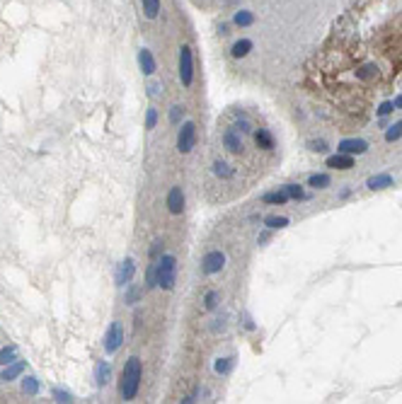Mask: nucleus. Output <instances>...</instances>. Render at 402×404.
Wrapping results in <instances>:
<instances>
[{
  "label": "nucleus",
  "mask_w": 402,
  "mask_h": 404,
  "mask_svg": "<svg viewBox=\"0 0 402 404\" xmlns=\"http://www.w3.org/2000/svg\"><path fill=\"white\" fill-rule=\"evenodd\" d=\"M366 150H368V143L361 138H346L339 143V153H346V155H363Z\"/></svg>",
  "instance_id": "8"
},
{
  "label": "nucleus",
  "mask_w": 402,
  "mask_h": 404,
  "mask_svg": "<svg viewBox=\"0 0 402 404\" xmlns=\"http://www.w3.org/2000/svg\"><path fill=\"white\" fill-rule=\"evenodd\" d=\"M180 80L184 87H189L194 82V58H192V49L187 44L180 49Z\"/></svg>",
  "instance_id": "3"
},
{
  "label": "nucleus",
  "mask_w": 402,
  "mask_h": 404,
  "mask_svg": "<svg viewBox=\"0 0 402 404\" xmlns=\"http://www.w3.org/2000/svg\"><path fill=\"white\" fill-rule=\"evenodd\" d=\"M223 145L230 150V153H242V138H240V134L235 131V129H230V131H225V135H223Z\"/></svg>",
  "instance_id": "10"
},
{
  "label": "nucleus",
  "mask_w": 402,
  "mask_h": 404,
  "mask_svg": "<svg viewBox=\"0 0 402 404\" xmlns=\"http://www.w3.org/2000/svg\"><path fill=\"white\" fill-rule=\"evenodd\" d=\"M194 143H197V126L192 121H187L177 134V150L180 153H192Z\"/></svg>",
  "instance_id": "4"
},
{
  "label": "nucleus",
  "mask_w": 402,
  "mask_h": 404,
  "mask_svg": "<svg viewBox=\"0 0 402 404\" xmlns=\"http://www.w3.org/2000/svg\"><path fill=\"white\" fill-rule=\"evenodd\" d=\"M252 46H255V44H252L250 39H240V41H235V44H233L230 54H233L235 58H245V56L252 51Z\"/></svg>",
  "instance_id": "15"
},
{
  "label": "nucleus",
  "mask_w": 402,
  "mask_h": 404,
  "mask_svg": "<svg viewBox=\"0 0 402 404\" xmlns=\"http://www.w3.org/2000/svg\"><path fill=\"white\" fill-rule=\"evenodd\" d=\"M121 344H124V327H121V322H112L107 334H104V351L114 353Z\"/></svg>",
  "instance_id": "5"
},
{
  "label": "nucleus",
  "mask_w": 402,
  "mask_h": 404,
  "mask_svg": "<svg viewBox=\"0 0 402 404\" xmlns=\"http://www.w3.org/2000/svg\"><path fill=\"white\" fill-rule=\"evenodd\" d=\"M327 167H332V170H351L354 167V157L346 155V153L332 155V157H327Z\"/></svg>",
  "instance_id": "11"
},
{
  "label": "nucleus",
  "mask_w": 402,
  "mask_h": 404,
  "mask_svg": "<svg viewBox=\"0 0 402 404\" xmlns=\"http://www.w3.org/2000/svg\"><path fill=\"white\" fill-rule=\"evenodd\" d=\"M308 184L315 187V189H325V187H330V177L327 174H313Z\"/></svg>",
  "instance_id": "24"
},
{
  "label": "nucleus",
  "mask_w": 402,
  "mask_h": 404,
  "mask_svg": "<svg viewBox=\"0 0 402 404\" xmlns=\"http://www.w3.org/2000/svg\"><path fill=\"white\" fill-rule=\"evenodd\" d=\"M393 109H395V104H393V102H383V104L378 107V114H381V116H388Z\"/></svg>",
  "instance_id": "39"
},
{
  "label": "nucleus",
  "mask_w": 402,
  "mask_h": 404,
  "mask_svg": "<svg viewBox=\"0 0 402 404\" xmlns=\"http://www.w3.org/2000/svg\"><path fill=\"white\" fill-rule=\"evenodd\" d=\"M138 66L143 70V75H153V73H155V58H153V54H150L148 49H141V51H138Z\"/></svg>",
  "instance_id": "13"
},
{
  "label": "nucleus",
  "mask_w": 402,
  "mask_h": 404,
  "mask_svg": "<svg viewBox=\"0 0 402 404\" xmlns=\"http://www.w3.org/2000/svg\"><path fill=\"white\" fill-rule=\"evenodd\" d=\"M175 276H177V259L172 254H162L155 262V283L162 290H172L175 288Z\"/></svg>",
  "instance_id": "2"
},
{
  "label": "nucleus",
  "mask_w": 402,
  "mask_h": 404,
  "mask_svg": "<svg viewBox=\"0 0 402 404\" xmlns=\"http://www.w3.org/2000/svg\"><path fill=\"white\" fill-rule=\"evenodd\" d=\"M378 75V68L373 66V63H368V66H363L361 70H356V77L359 80H371V77H376Z\"/></svg>",
  "instance_id": "23"
},
{
  "label": "nucleus",
  "mask_w": 402,
  "mask_h": 404,
  "mask_svg": "<svg viewBox=\"0 0 402 404\" xmlns=\"http://www.w3.org/2000/svg\"><path fill=\"white\" fill-rule=\"evenodd\" d=\"M141 2H143V15L148 19H155L160 12V0H141Z\"/></svg>",
  "instance_id": "19"
},
{
  "label": "nucleus",
  "mask_w": 402,
  "mask_h": 404,
  "mask_svg": "<svg viewBox=\"0 0 402 404\" xmlns=\"http://www.w3.org/2000/svg\"><path fill=\"white\" fill-rule=\"evenodd\" d=\"M233 368V358H218L216 361V373H228Z\"/></svg>",
  "instance_id": "32"
},
{
  "label": "nucleus",
  "mask_w": 402,
  "mask_h": 404,
  "mask_svg": "<svg viewBox=\"0 0 402 404\" xmlns=\"http://www.w3.org/2000/svg\"><path fill=\"white\" fill-rule=\"evenodd\" d=\"M398 138H402V121H398L395 126H390V129L385 131V140H388V143H395Z\"/></svg>",
  "instance_id": "27"
},
{
  "label": "nucleus",
  "mask_w": 402,
  "mask_h": 404,
  "mask_svg": "<svg viewBox=\"0 0 402 404\" xmlns=\"http://www.w3.org/2000/svg\"><path fill=\"white\" fill-rule=\"evenodd\" d=\"M218 303H221V293H218V290H208L206 298H203V308H206V310H216Z\"/></svg>",
  "instance_id": "21"
},
{
  "label": "nucleus",
  "mask_w": 402,
  "mask_h": 404,
  "mask_svg": "<svg viewBox=\"0 0 402 404\" xmlns=\"http://www.w3.org/2000/svg\"><path fill=\"white\" fill-rule=\"evenodd\" d=\"M385 187H393V177L390 174H378V177H371L368 179V189H385Z\"/></svg>",
  "instance_id": "16"
},
{
  "label": "nucleus",
  "mask_w": 402,
  "mask_h": 404,
  "mask_svg": "<svg viewBox=\"0 0 402 404\" xmlns=\"http://www.w3.org/2000/svg\"><path fill=\"white\" fill-rule=\"evenodd\" d=\"M286 194H288V199H305V192L298 187V184H286V189H283Z\"/></svg>",
  "instance_id": "30"
},
{
  "label": "nucleus",
  "mask_w": 402,
  "mask_h": 404,
  "mask_svg": "<svg viewBox=\"0 0 402 404\" xmlns=\"http://www.w3.org/2000/svg\"><path fill=\"white\" fill-rule=\"evenodd\" d=\"M160 250H162V240H155L150 247V259H160Z\"/></svg>",
  "instance_id": "38"
},
{
  "label": "nucleus",
  "mask_w": 402,
  "mask_h": 404,
  "mask_svg": "<svg viewBox=\"0 0 402 404\" xmlns=\"http://www.w3.org/2000/svg\"><path fill=\"white\" fill-rule=\"evenodd\" d=\"M264 225L271 228V230H276V228H286V225H288V218H283V215H269V218H264Z\"/></svg>",
  "instance_id": "22"
},
{
  "label": "nucleus",
  "mask_w": 402,
  "mask_h": 404,
  "mask_svg": "<svg viewBox=\"0 0 402 404\" xmlns=\"http://www.w3.org/2000/svg\"><path fill=\"white\" fill-rule=\"evenodd\" d=\"M155 124H158V112L150 107L148 114H145V129H155Z\"/></svg>",
  "instance_id": "33"
},
{
  "label": "nucleus",
  "mask_w": 402,
  "mask_h": 404,
  "mask_svg": "<svg viewBox=\"0 0 402 404\" xmlns=\"http://www.w3.org/2000/svg\"><path fill=\"white\" fill-rule=\"evenodd\" d=\"M22 370H24V363H22V361H12V363H7L5 370L0 373V380H15V378L22 375Z\"/></svg>",
  "instance_id": "14"
},
{
  "label": "nucleus",
  "mask_w": 402,
  "mask_h": 404,
  "mask_svg": "<svg viewBox=\"0 0 402 404\" xmlns=\"http://www.w3.org/2000/svg\"><path fill=\"white\" fill-rule=\"evenodd\" d=\"M141 378H143V368H141V358L131 356L124 366V373H121V385H119V392L121 397L129 402L138 395V387H141Z\"/></svg>",
  "instance_id": "1"
},
{
  "label": "nucleus",
  "mask_w": 402,
  "mask_h": 404,
  "mask_svg": "<svg viewBox=\"0 0 402 404\" xmlns=\"http://www.w3.org/2000/svg\"><path fill=\"white\" fill-rule=\"evenodd\" d=\"M162 90H165L162 82H150V85H148V95H150V97H160Z\"/></svg>",
  "instance_id": "35"
},
{
  "label": "nucleus",
  "mask_w": 402,
  "mask_h": 404,
  "mask_svg": "<svg viewBox=\"0 0 402 404\" xmlns=\"http://www.w3.org/2000/svg\"><path fill=\"white\" fill-rule=\"evenodd\" d=\"M255 140H257V145L264 148V150H271V148H274V138H271L264 129H260V131L255 134Z\"/></svg>",
  "instance_id": "20"
},
{
  "label": "nucleus",
  "mask_w": 402,
  "mask_h": 404,
  "mask_svg": "<svg viewBox=\"0 0 402 404\" xmlns=\"http://www.w3.org/2000/svg\"><path fill=\"white\" fill-rule=\"evenodd\" d=\"M182 116H184V107H180V104H175L172 109H170V124H180L182 121Z\"/></svg>",
  "instance_id": "31"
},
{
  "label": "nucleus",
  "mask_w": 402,
  "mask_h": 404,
  "mask_svg": "<svg viewBox=\"0 0 402 404\" xmlns=\"http://www.w3.org/2000/svg\"><path fill=\"white\" fill-rule=\"evenodd\" d=\"M22 390H24L27 395H37V392H39V380H37V378H24V380H22Z\"/></svg>",
  "instance_id": "25"
},
{
  "label": "nucleus",
  "mask_w": 402,
  "mask_h": 404,
  "mask_svg": "<svg viewBox=\"0 0 402 404\" xmlns=\"http://www.w3.org/2000/svg\"><path fill=\"white\" fill-rule=\"evenodd\" d=\"M288 201V194L286 192H271L264 194V203H286Z\"/></svg>",
  "instance_id": "26"
},
{
  "label": "nucleus",
  "mask_w": 402,
  "mask_h": 404,
  "mask_svg": "<svg viewBox=\"0 0 402 404\" xmlns=\"http://www.w3.org/2000/svg\"><path fill=\"white\" fill-rule=\"evenodd\" d=\"M15 356H17V348H15V346H7V348H2V351H0V363H2V366H7V363H12V361H15Z\"/></svg>",
  "instance_id": "28"
},
{
  "label": "nucleus",
  "mask_w": 402,
  "mask_h": 404,
  "mask_svg": "<svg viewBox=\"0 0 402 404\" xmlns=\"http://www.w3.org/2000/svg\"><path fill=\"white\" fill-rule=\"evenodd\" d=\"M109 380H112V368H109V363L97 361V366H95V383H97L100 387H104Z\"/></svg>",
  "instance_id": "12"
},
{
  "label": "nucleus",
  "mask_w": 402,
  "mask_h": 404,
  "mask_svg": "<svg viewBox=\"0 0 402 404\" xmlns=\"http://www.w3.org/2000/svg\"><path fill=\"white\" fill-rule=\"evenodd\" d=\"M134 273H136V262L129 257V259H124V262L117 267V273H114L117 286H129L131 278H134Z\"/></svg>",
  "instance_id": "6"
},
{
  "label": "nucleus",
  "mask_w": 402,
  "mask_h": 404,
  "mask_svg": "<svg viewBox=\"0 0 402 404\" xmlns=\"http://www.w3.org/2000/svg\"><path fill=\"white\" fill-rule=\"evenodd\" d=\"M308 145H310V150H315V153H325V150H327V143H325V140H310Z\"/></svg>",
  "instance_id": "37"
},
{
  "label": "nucleus",
  "mask_w": 402,
  "mask_h": 404,
  "mask_svg": "<svg viewBox=\"0 0 402 404\" xmlns=\"http://www.w3.org/2000/svg\"><path fill=\"white\" fill-rule=\"evenodd\" d=\"M225 267V254L223 252H208L203 257V273H218V271Z\"/></svg>",
  "instance_id": "7"
},
{
  "label": "nucleus",
  "mask_w": 402,
  "mask_h": 404,
  "mask_svg": "<svg viewBox=\"0 0 402 404\" xmlns=\"http://www.w3.org/2000/svg\"><path fill=\"white\" fill-rule=\"evenodd\" d=\"M54 400L56 402H73L70 392H66V390H54Z\"/></svg>",
  "instance_id": "36"
},
{
  "label": "nucleus",
  "mask_w": 402,
  "mask_h": 404,
  "mask_svg": "<svg viewBox=\"0 0 402 404\" xmlns=\"http://www.w3.org/2000/svg\"><path fill=\"white\" fill-rule=\"evenodd\" d=\"M148 288H158V283H155V264L148 269Z\"/></svg>",
  "instance_id": "40"
},
{
  "label": "nucleus",
  "mask_w": 402,
  "mask_h": 404,
  "mask_svg": "<svg viewBox=\"0 0 402 404\" xmlns=\"http://www.w3.org/2000/svg\"><path fill=\"white\" fill-rule=\"evenodd\" d=\"M167 208H170L172 215H180L184 211V192H182V187H172L170 189V194H167Z\"/></svg>",
  "instance_id": "9"
},
{
  "label": "nucleus",
  "mask_w": 402,
  "mask_h": 404,
  "mask_svg": "<svg viewBox=\"0 0 402 404\" xmlns=\"http://www.w3.org/2000/svg\"><path fill=\"white\" fill-rule=\"evenodd\" d=\"M233 22H235L238 27H250V24L255 22V15H252L250 10H238V12L233 15Z\"/></svg>",
  "instance_id": "17"
},
{
  "label": "nucleus",
  "mask_w": 402,
  "mask_h": 404,
  "mask_svg": "<svg viewBox=\"0 0 402 404\" xmlns=\"http://www.w3.org/2000/svg\"><path fill=\"white\" fill-rule=\"evenodd\" d=\"M233 129H235L238 134H240V131H242V134H250V131H252V124H250L247 119H242V121H235Z\"/></svg>",
  "instance_id": "34"
},
{
  "label": "nucleus",
  "mask_w": 402,
  "mask_h": 404,
  "mask_svg": "<svg viewBox=\"0 0 402 404\" xmlns=\"http://www.w3.org/2000/svg\"><path fill=\"white\" fill-rule=\"evenodd\" d=\"M393 104H395V109H402V95L395 99V102H393Z\"/></svg>",
  "instance_id": "41"
},
{
  "label": "nucleus",
  "mask_w": 402,
  "mask_h": 404,
  "mask_svg": "<svg viewBox=\"0 0 402 404\" xmlns=\"http://www.w3.org/2000/svg\"><path fill=\"white\" fill-rule=\"evenodd\" d=\"M213 174L216 177H221V179H233V170H230V165H225V162H221V160H216L213 162Z\"/></svg>",
  "instance_id": "18"
},
{
  "label": "nucleus",
  "mask_w": 402,
  "mask_h": 404,
  "mask_svg": "<svg viewBox=\"0 0 402 404\" xmlns=\"http://www.w3.org/2000/svg\"><path fill=\"white\" fill-rule=\"evenodd\" d=\"M141 295H143V288H141V286H129V290H126V303L134 305V303H138Z\"/></svg>",
  "instance_id": "29"
}]
</instances>
